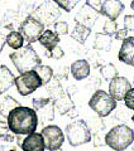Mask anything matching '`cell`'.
I'll return each mask as SVG.
<instances>
[{
    "label": "cell",
    "mask_w": 134,
    "mask_h": 151,
    "mask_svg": "<svg viewBox=\"0 0 134 151\" xmlns=\"http://www.w3.org/2000/svg\"><path fill=\"white\" fill-rule=\"evenodd\" d=\"M41 134L46 141V147L48 151L61 149L65 142V134L57 125H47L42 129Z\"/></svg>",
    "instance_id": "30bf717a"
},
{
    "label": "cell",
    "mask_w": 134,
    "mask_h": 151,
    "mask_svg": "<svg viewBox=\"0 0 134 151\" xmlns=\"http://www.w3.org/2000/svg\"><path fill=\"white\" fill-rule=\"evenodd\" d=\"M24 37L22 35L20 32L18 30H12L7 35V44L13 49H20L24 47Z\"/></svg>",
    "instance_id": "cb8c5ba5"
},
{
    "label": "cell",
    "mask_w": 134,
    "mask_h": 151,
    "mask_svg": "<svg viewBox=\"0 0 134 151\" xmlns=\"http://www.w3.org/2000/svg\"><path fill=\"white\" fill-rule=\"evenodd\" d=\"M100 119H101V117H100ZM100 119H91L90 122H87L91 134H96V132H101L105 130V124Z\"/></svg>",
    "instance_id": "f546056e"
},
{
    "label": "cell",
    "mask_w": 134,
    "mask_h": 151,
    "mask_svg": "<svg viewBox=\"0 0 134 151\" xmlns=\"http://www.w3.org/2000/svg\"><path fill=\"white\" fill-rule=\"evenodd\" d=\"M124 29H127L128 32H134V15H125L124 17Z\"/></svg>",
    "instance_id": "e575fe53"
},
{
    "label": "cell",
    "mask_w": 134,
    "mask_h": 151,
    "mask_svg": "<svg viewBox=\"0 0 134 151\" xmlns=\"http://www.w3.org/2000/svg\"><path fill=\"white\" fill-rule=\"evenodd\" d=\"M9 58H10L14 67L17 68V70L20 74L34 69L37 65L42 64V59L39 58V55L37 54V52L31 44H27L23 48L17 49L15 52L10 53Z\"/></svg>",
    "instance_id": "3957f363"
},
{
    "label": "cell",
    "mask_w": 134,
    "mask_h": 151,
    "mask_svg": "<svg viewBox=\"0 0 134 151\" xmlns=\"http://www.w3.org/2000/svg\"><path fill=\"white\" fill-rule=\"evenodd\" d=\"M32 106L37 112L39 124H46V122L55 120V102L50 97H38L32 100Z\"/></svg>",
    "instance_id": "9c48e42d"
},
{
    "label": "cell",
    "mask_w": 134,
    "mask_h": 151,
    "mask_svg": "<svg viewBox=\"0 0 134 151\" xmlns=\"http://www.w3.org/2000/svg\"><path fill=\"white\" fill-rule=\"evenodd\" d=\"M90 34H91V28L76 23L74 30L71 32V38H72L74 40L79 42L80 44H85V42L89 38Z\"/></svg>",
    "instance_id": "7402d4cb"
},
{
    "label": "cell",
    "mask_w": 134,
    "mask_h": 151,
    "mask_svg": "<svg viewBox=\"0 0 134 151\" xmlns=\"http://www.w3.org/2000/svg\"><path fill=\"white\" fill-rule=\"evenodd\" d=\"M41 43L42 47H44L47 53H50L51 50H53L57 45L60 44V35L55 33V30H50L47 29L43 32V34L41 35L39 40H38Z\"/></svg>",
    "instance_id": "ffe728a7"
},
{
    "label": "cell",
    "mask_w": 134,
    "mask_h": 151,
    "mask_svg": "<svg viewBox=\"0 0 134 151\" xmlns=\"http://www.w3.org/2000/svg\"><path fill=\"white\" fill-rule=\"evenodd\" d=\"M105 142L114 151H124L134 142V131L125 124L117 125L105 134Z\"/></svg>",
    "instance_id": "7a4b0ae2"
},
{
    "label": "cell",
    "mask_w": 134,
    "mask_h": 151,
    "mask_svg": "<svg viewBox=\"0 0 134 151\" xmlns=\"http://www.w3.org/2000/svg\"><path fill=\"white\" fill-rule=\"evenodd\" d=\"M132 88V83L128 81V78L118 76L109 82V93L115 98L117 101H123L128 91Z\"/></svg>",
    "instance_id": "8fae6325"
},
{
    "label": "cell",
    "mask_w": 134,
    "mask_h": 151,
    "mask_svg": "<svg viewBox=\"0 0 134 151\" xmlns=\"http://www.w3.org/2000/svg\"><path fill=\"white\" fill-rule=\"evenodd\" d=\"M14 84H15V76L7 65H0V96H3Z\"/></svg>",
    "instance_id": "d6986e66"
},
{
    "label": "cell",
    "mask_w": 134,
    "mask_h": 151,
    "mask_svg": "<svg viewBox=\"0 0 134 151\" xmlns=\"http://www.w3.org/2000/svg\"><path fill=\"white\" fill-rule=\"evenodd\" d=\"M133 150H134V142H133Z\"/></svg>",
    "instance_id": "f6af8a7d"
},
{
    "label": "cell",
    "mask_w": 134,
    "mask_h": 151,
    "mask_svg": "<svg viewBox=\"0 0 134 151\" xmlns=\"http://www.w3.org/2000/svg\"><path fill=\"white\" fill-rule=\"evenodd\" d=\"M114 37H115V39H117V40H122V42H123V40L128 37V30H127V29H124V28H123V29H118Z\"/></svg>",
    "instance_id": "f35d334b"
},
{
    "label": "cell",
    "mask_w": 134,
    "mask_h": 151,
    "mask_svg": "<svg viewBox=\"0 0 134 151\" xmlns=\"http://www.w3.org/2000/svg\"><path fill=\"white\" fill-rule=\"evenodd\" d=\"M67 141L71 146H80L87 144L92 140V134L90 131L87 122L84 120H76L68 124L65 129Z\"/></svg>",
    "instance_id": "5b68a950"
},
{
    "label": "cell",
    "mask_w": 134,
    "mask_h": 151,
    "mask_svg": "<svg viewBox=\"0 0 134 151\" xmlns=\"http://www.w3.org/2000/svg\"><path fill=\"white\" fill-rule=\"evenodd\" d=\"M34 70L39 74V77H41L42 82H43V86H47V84L52 81V78L55 77V72H53V69H52V67H50V65L39 64L34 68Z\"/></svg>",
    "instance_id": "d4e9b609"
},
{
    "label": "cell",
    "mask_w": 134,
    "mask_h": 151,
    "mask_svg": "<svg viewBox=\"0 0 134 151\" xmlns=\"http://www.w3.org/2000/svg\"><path fill=\"white\" fill-rule=\"evenodd\" d=\"M100 73L105 81H111L115 77H118V69L113 63H105L100 67Z\"/></svg>",
    "instance_id": "4316f807"
},
{
    "label": "cell",
    "mask_w": 134,
    "mask_h": 151,
    "mask_svg": "<svg viewBox=\"0 0 134 151\" xmlns=\"http://www.w3.org/2000/svg\"><path fill=\"white\" fill-rule=\"evenodd\" d=\"M32 15L37 18L44 27L55 24L57 19L61 17V8L57 5L53 0H44L37 8L33 9Z\"/></svg>",
    "instance_id": "8992f818"
},
{
    "label": "cell",
    "mask_w": 134,
    "mask_h": 151,
    "mask_svg": "<svg viewBox=\"0 0 134 151\" xmlns=\"http://www.w3.org/2000/svg\"><path fill=\"white\" fill-rule=\"evenodd\" d=\"M90 63L87 59H77L71 64L70 72L76 81H82L90 76Z\"/></svg>",
    "instance_id": "e0dca14e"
},
{
    "label": "cell",
    "mask_w": 134,
    "mask_h": 151,
    "mask_svg": "<svg viewBox=\"0 0 134 151\" xmlns=\"http://www.w3.org/2000/svg\"><path fill=\"white\" fill-rule=\"evenodd\" d=\"M53 151H62L61 149H57V150H53Z\"/></svg>",
    "instance_id": "ee69618b"
},
{
    "label": "cell",
    "mask_w": 134,
    "mask_h": 151,
    "mask_svg": "<svg viewBox=\"0 0 134 151\" xmlns=\"http://www.w3.org/2000/svg\"><path fill=\"white\" fill-rule=\"evenodd\" d=\"M44 30H46L44 24H42V23L33 15L27 17L24 20H23L20 27H19V32L22 33V35L24 37V39L27 40L28 44H32V43H34V42L39 40V38Z\"/></svg>",
    "instance_id": "ba28073f"
},
{
    "label": "cell",
    "mask_w": 134,
    "mask_h": 151,
    "mask_svg": "<svg viewBox=\"0 0 134 151\" xmlns=\"http://www.w3.org/2000/svg\"><path fill=\"white\" fill-rule=\"evenodd\" d=\"M24 17L22 15L19 10H12L9 9L4 13L3 15V19H1V24L4 28H9V29H14L15 27H20V24L24 20Z\"/></svg>",
    "instance_id": "ac0fdd59"
},
{
    "label": "cell",
    "mask_w": 134,
    "mask_h": 151,
    "mask_svg": "<svg viewBox=\"0 0 134 151\" xmlns=\"http://www.w3.org/2000/svg\"><path fill=\"white\" fill-rule=\"evenodd\" d=\"M87 60H90V62L92 63V65H94L95 68L101 67V58H100V55L98 54V50H92L91 53H89ZM90 62H89V63H90Z\"/></svg>",
    "instance_id": "d6a6232c"
},
{
    "label": "cell",
    "mask_w": 134,
    "mask_h": 151,
    "mask_svg": "<svg viewBox=\"0 0 134 151\" xmlns=\"http://www.w3.org/2000/svg\"><path fill=\"white\" fill-rule=\"evenodd\" d=\"M20 147L23 151H46V141L42 134L33 132L25 136L24 140H22Z\"/></svg>",
    "instance_id": "7c38bea8"
},
{
    "label": "cell",
    "mask_w": 134,
    "mask_h": 151,
    "mask_svg": "<svg viewBox=\"0 0 134 151\" xmlns=\"http://www.w3.org/2000/svg\"><path fill=\"white\" fill-rule=\"evenodd\" d=\"M132 121H133V124H134V115L132 116Z\"/></svg>",
    "instance_id": "7bdbcfd3"
},
{
    "label": "cell",
    "mask_w": 134,
    "mask_h": 151,
    "mask_svg": "<svg viewBox=\"0 0 134 151\" xmlns=\"http://www.w3.org/2000/svg\"><path fill=\"white\" fill-rule=\"evenodd\" d=\"M99 14L96 10H94L90 6L85 5L79 10V13L75 15V22L77 24H82L89 28H92V25L95 24V22L98 20Z\"/></svg>",
    "instance_id": "2e32d148"
},
{
    "label": "cell",
    "mask_w": 134,
    "mask_h": 151,
    "mask_svg": "<svg viewBox=\"0 0 134 151\" xmlns=\"http://www.w3.org/2000/svg\"><path fill=\"white\" fill-rule=\"evenodd\" d=\"M117 106L118 101L109 92L103 89H96L89 101V107L101 119L109 116L117 108Z\"/></svg>",
    "instance_id": "277c9868"
},
{
    "label": "cell",
    "mask_w": 134,
    "mask_h": 151,
    "mask_svg": "<svg viewBox=\"0 0 134 151\" xmlns=\"http://www.w3.org/2000/svg\"><path fill=\"white\" fill-rule=\"evenodd\" d=\"M56 110L60 112V115H70L71 111H76L75 103L71 98V93L62 89V91L53 98Z\"/></svg>",
    "instance_id": "4fadbf2b"
},
{
    "label": "cell",
    "mask_w": 134,
    "mask_h": 151,
    "mask_svg": "<svg viewBox=\"0 0 134 151\" xmlns=\"http://www.w3.org/2000/svg\"><path fill=\"white\" fill-rule=\"evenodd\" d=\"M118 59L124 64L134 67V37H127L122 42L120 50L118 53Z\"/></svg>",
    "instance_id": "5bb4252c"
},
{
    "label": "cell",
    "mask_w": 134,
    "mask_h": 151,
    "mask_svg": "<svg viewBox=\"0 0 134 151\" xmlns=\"http://www.w3.org/2000/svg\"><path fill=\"white\" fill-rule=\"evenodd\" d=\"M117 30H118V23H117V20H113V19H108V20H105L104 27H103V33L113 37V35H115Z\"/></svg>",
    "instance_id": "f1b7e54d"
},
{
    "label": "cell",
    "mask_w": 134,
    "mask_h": 151,
    "mask_svg": "<svg viewBox=\"0 0 134 151\" xmlns=\"http://www.w3.org/2000/svg\"><path fill=\"white\" fill-rule=\"evenodd\" d=\"M130 8L134 10V0H132V3H130Z\"/></svg>",
    "instance_id": "60d3db41"
},
{
    "label": "cell",
    "mask_w": 134,
    "mask_h": 151,
    "mask_svg": "<svg viewBox=\"0 0 134 151\" xmlns=\"http://www.w3.org/2000/svg\"><path fill=\"white\" fill-rule=\"evenodd\" d=\"M5 43H7V35L0 30V53H1V50L4 48V45H5Z\"/></svg>",
    "instance_id": "ab89813d"
},
{
    "label": "cell",
    "mask_w": 134,
    "mask_h": 151,
    "mask_svg": "<svg viewBox=\"0 0 134 151\" xmlns=\"http://www.w3.org/2000/svg\"><path fill=\"white\" fill-rule=\"evenodd\" d=\"M113 44L111 40V35H108L105 33H96L95 35V40H94V49L95 50H110Z\"/></svg>",
    "instance_id": "603a6c76"
},
{
    "label": "cell",
    "mask_w": 134,
    "mask_h": 151,
    "mask_svg": "<svg viewBox=\"0 0 134 151\" xmlns=\"http://www.w3.org/2000/svg\"><path fill=\"white\" fill-rule=\"evenodd\" d=\"M7 122L9 129L14 135L27 136L36 132L38 125H39V119H38V115L34 111V108L19 106L9 113Z\"/></svg>",
    "instance_id": "6da1fadb"
},
{
    "label": "cell",
    "mask_w": 134,
    "mask_h": 151,
    "mask_svg": "<svg viewBox=\"0 0 134 151\" xmlns=\"http://www.w3.org/2000/svg\"><path fill=\"white\" fill-rule=\"evenodd\" d=\"M124 9H125V6L120 0H104L100 14L105 15L108 19L117 20L120 17V14L124 12Z\"/></svg>",
    "instance_id": "9a60e30c"
},
{
    "label": "cell",
    "mask_w": 134,
    "mask_h": 151,
    "mask_svg": "<svg viewBox=\"0 0 134 151\" xmlns=\"http://www.w3.org/2000/svg\"><path fill=\"white\" fill-rule=\"evenodd\" d=\"M53 30L58 35H66L67 33H68V23L65 22V20L56 22L53 24Z\"/></svg>",
    "instance_id": "4dcf8cb0"
},
{
    "label": "cell",
    "mask_w": 134,
    "mask_h": 151,
    "mask_svg": "<svg viewBox=\"0 0 134 151\" xmlns=\"http://www.w3.org/2000/svg\"><path fill=\"white\" fill-rule=\"evenodd\" d=\"M103 0H86L85 5L90 6L91 9H94V10H96L98 13H100V10H101V6H103Z\"/></svg>",
    "instance_id": "8d00e7d4"
},
{
    "label": "cell",
    "mask_w": 134,
    "mask_h": 151,
    "mask_svg": "<svg viewBox=\"0 0 134 151\" xmlns=\"http://www.w3.org/2000/svg\"><path fill=\"white\" fill-rule=\"evenodd\" d=\"M15 86L20 96H28L43 86V82L34 69L22 73L15 78Z\"/></svg>",
    "instance_id": "52a82bcc"
},
{
    "label": "cell",
    "mask_w": 134,
    "mask_h": 151,
    "mask_svg": "<svg viewBox=\"0 0 134 151\" xmlns=\"http://www.w3.org/2000/svg\"><path fill=\"white\" fill-rule=\"evenodd\" d=\"M128 117H129V112L127 110H124V108H119V110L117 111V113H115V119L120 120L123 122H125L128 120Z\"/></svg>",
    "instance_id": "74e56055"
},
{
    "label": "cell",
    "mask_w": 134,
    "mask_h": 151,
    "mask_svg": "<svg viewBox=\"0 0 134 151\" xmlns=\"http://www.w3.org/2000/svg\"><path fill=\"white\" fill-rule=\"evenodd\" d=\"M53 1L62 9V10L70 13L71 10H74V8L77 5L81 0H53Z\"/></svg>",
    "instance_id": "83f0119b"
},
{
    "label": "cell",
    "mask_w": 134,
    "mask_h": 151,
    "mask_svg": "<svg viewBox=\"0 0 134 151\" xmlns=\"http://www.w3.org/2000/svg\"><path fill=\"white\" fill-rule=\"evenodd\" d=\"M7 151H17V149H15V147H12V149H9V150H7Z\"/></svg>",
    "instance_id": "b9f144b4"
},
{
    "label": "cell",
    "mask_w": 134,
    "mask_h": 151,
    "mask_svg": "<svg viewBox=\"0 0 134 151\" xmlns=\"http://www.w3.org/2000/svg\"><path fill=\"white\" fill-rule=\"evenodd\" d=\"M103 145H106V142H105V136L101 132H96V134H94V146L95 147H100V146Z\"/></svg>",
    "instance_id": "d590c367"
},
{
    "label": "cell",
    "mask_w": 134,
    "mask_h": 151,
    "mask_svg": "<svg viewBox=\"0 0 134 151\" xmlns=\"http://www.w3.org/2000/svg\"><path fill=\"white\" fill-rule=\"evenodd\" d=\"M123 101H124V105H125V107L128 110L134 111V87H132L129 89Z\"/></svg>",
    "instance_id": "1f68e13d"
},
{
    "label": "cell",
    "mask_w": 134,
    "mask_h": 151,
    "mask_svg": "<svg viewBox=\"0 0 134 151\" xmlns=\"http://www.w3.org/2000/svg\"><path fill=\"white\" fill-rule=\"evenodd\" d=\"M46 55L50 57V58H53V59H61L62 57L65 55V52H63V49H62L60 45H57L53 50L50 52V53H46Z\"/></svg>",
    "instance_id": "836d02e7"
},
{
    "label": "cell",
    "mask_w": 134,
    "mask_h": 151,
    "mask_svg": "<svg viewBox=\"0 0 134 151\" xmlns=\"http://www.w3.org/2000/svg\"><path fill=\"white\" fill-rule=\"evenodd\" d=\"M0 141L5 144H13L15 141V135L10 131L8 126V122L0 120Z\"/></svg>",
    "instance_id": "484cf974"
},
{
    "label": "cell",
    "mask_w": 134,
    "mask_h": 151,
    "mask_svg": "<svg viewBox=\"0 0 134 151\" xmlns=\"http://www.w3.org/2000/svg\"><path fill=\"white\" fill-rule=\"evenodd\" d=\"M19 106H22L20 102L17 101L15 98H13L12 96H9V94H7V96H4L1 100H0V115L3 117H5V119H8L9 113L15 107H19Z\"/></svg>",
    "instance_id": "44dd1931"
}]
</instances>
